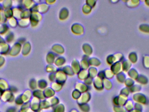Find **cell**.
<instances>
[{"instance_id": "6da1fadb", "label": "cell", "mask_w": 149, "mask_h": 112, "mask_svg": "<svg viewBox=\"0 0 149 112\" xmlns=\"http://www.w3.org/2000/svg\"><path fill=\"white\" fill-rule=\"evenodd\" d=\"M132 99L135 103H138L142 105H147L148 104L149 99L144 94L142 93H135L132 97Z\"/></svg>"}, {"instance_id": "7a4b0ae2", "label": "cell", "mask_w": 149, "mask_h": 112, "mask_svg": "<svg viewBox=\"0 0 149 112\" xmlns=\"http://www.w3.org/2000/svg\"><path fill=\"white\" fill-rule=\"evenodd\" d=\"M128 100V97L120 94L119 97L114 98L113 103L114 106H124Z\"/></svg>"}, {"instance_id": "3957f363", "label": "cell", "mask_w": 149, "mask_h": 112, "mask_svg": "<svg viewBox=\"0 0 149 112\" xmlns=\"http://www.w3.org/2000/svg\"><path fill=\"white\" fill-rule=\"evenodd\" d=\"M128 75L130 78L134 81H136L139 76L138 72L134 68L130 69V70L128 72Z\"/></svg>"}, {"instance_id": "277c9868", "label": "cell", "mask_w": 149, "mask_h": 112, "mask_svg": "<svg viewBox=\"0 0 149 112\" xmlns=\"http://www.w3.org/2000/svg\"><path fill=\"white\" fill-rule=\"evenodd\" d=\"M136 81L140 85H146L148 82V79L144 75H139Z\"/></svg>"}, {"instance_id": "5b68a950", "label": "cell", "mask_w": 149, "mask_h": 112, "mask_svg": "<svg viewBox=\"0 0 149 112\" xmlns=\"http://www.w3.org/2000/svg\"><path fill=\"white\" fill-rule=\"evenodd\" d=\"M124 107L127 112L132 111L133 109H134V104L133 101L131 100H128L124 105Z\"/></svg>"}, {"instance_id": "8992f818", "label": "cell", "mask_w": 149, "mask_h": 112, "mask_svg": "<svg viewBox=\"0 0 149 112\" xmlns=\"http://www.w3.org/2000/svg\"><path fill=\"white\" fill-rule=\"evenodd\" d=\"M129 60L131 63H135L138 61V56L135 52H131L128 56Z\"/></svg>"}, {"instance_id": "52a82bcc", "label": "cell", "mask_w": 149, "mask_h": 112, "mask_svg": "<svg viewBox=\"0 0 149 112\" xmlns=\"http://www.w3.org/2000/svg\"><path fill=\"white\" fill-rule=\"evenodd\" d=\"M139 30L141 32L145 34H149V25L146 24H143L139 26Z\"/></svg>"}, {"instance_id": "ba28073f", "label": "cell", "mask_w": 149, "mask_h": 112, "mask_svg": "<svg viewBox=\"0 0 149 112\" xmlns=\"http://www.w3.org/2000/svg\"><path fill=\"white\" fill-rule=\"evenodd\" d=\"M127 4L129 8H136L140 5V1L136 0H131V1H127Z\"/></svg>"}, {"instance_id": "9c48e42d", "label": "cell", "mask_w": 149, "mask_h": 112, "mask_svg": "<svg viewBox=\"0 0 149 112\" xmlns=\"http://www.w3.org/2000/svg\"><path fill=\"white\" fill-rule=\"evenodd\" d=\"M130 91L131 93H139L141 90V86L140 85H134L132 87L130 88Z\"/></svg>"}, {"instance_id": "30bf717a", "label": "cell", "mask_w": 149, "mask_h": 112, "mask_svg": "<svg viewBox=\"0 0 149 112\" xmlns=\"http://www.w3.org/2000/svg\"><path fill=\"white\" fill-rule=\"evenodd\" d=\"M132 66V63L129 61H125L123 62V70L125 72H128L130 69L131 68Z\"/></svg>"}, {"instance_id": "8fae6325", "label": "cell", "mask_w": 149, "mask_h": 112, "mask_svg": "<svg viewBox=\"0 0 149 112\" xmlns=\"http://www.w3.org/2000/svg\"><path fill=\"white\" fill-rule=\"evenodd\" d=\"M124 84H125V85H126L127 88L130 89V88L132 87L133 85H134L135 82L134 80L131 79V78H127L125 80Z\"/></svg>"}, {"instance_id": "7c38bea8", "label": "cell", "mask_w": 149, "mask_h": 112, "mask_svg": "<svg viewBox=\"0 0 149 112\" xmlns=\"http://www.w3.org/2000/svg\"><path fill=\"white\" fill-rule=\"evenodd\" d=\"M53 112H65V108L63 105H58L54 107Z\"/></svg>"}, {"instance_id": "4fadbf2b", "label": "cell", "mask_w": 149, "mask_h": 112, "mask_svg": "<svg viewBox=\"0 0 149 112\" xmlns=\"http://www.w3.org/2000/svg\"><path fill=\"white\" fill-rule=\"evenodd\" d=\"M143 64L144 68L147 69H149V56H143Z\"/></svg>"}, {"instance_id": "5bb4252c", "label": "cell", "mask_w": 149, "mask_h": 112, "mask_svg": "<svg viewBox=\"0 0 149 112\" xmlns=\"http://www.w3.org/2000/svg\"><path fill=\"white\" fill-rule=\"evenodd\" d=\"M79 106L80 110L82 112H89L90 107L88 105L82 104Z\"/></svg>"}, {"instance_id": "9a60e30c", "label": "cell", "mask_w": 149, "mask_h": 112, "mask_svg": "<svg viewBox=\"0 0 149 112\" xmlns=\"http://www.w3.org/2000/svg\"><path fill=\"white\" fill-rule=\"evenodd\" d=\"M113 110L114 112H127L124 106H114Z\"/></svg>"}, {"instance_id": "2e32d148", "label": "cell", "mask_w": 149, "mask_h": 112, "mask_svg": "<svg viewBox=\"0 0 149 112\" xmlns=\"http://www.w3.org/2000/svg\"><path fill=\"white\" fill-rule=\"evenodd\" d=\"M130 93L129 89L126 87V88H124V89L122 90L121 91L120 94L128 97L129 96Z\"/></svg>"}, {"instance_id": "e0dca14e", "label": "cell", "mask_w": 149, "mask_h": 112, "mask_svg": "<svg viewBox=\"0 0 149 112\" xmlns=\"http://www.w3.org/2000/svg\"><path fill=\"white\" fill-rule=\"evenodd\" d=\"M134 109L142 111L143 106L141 104H138V103H135V104H134Z\"/></svg>"}, {"instance_id": "ac0fdd59", "label": "cell", "mask_w": 149, "mask_h": 112, "mask_svg": "<svg viewBox=\"0 0 149 112\" xmlns=\"http://www.w3.org/2000/svg\"><path fill=\"white\" fill-rule=\"evenodd\" d=\"M144 3H145V4H146L147 6L149 7V0H147V1H144Z\"/></svg>"}, {"instance_id": "d6986e66", "label": "cell", "mask_w": 149, "mask_h": 112, "mask_svg": "<svg viewBox=\"0 0 149 112\" xmlns=\"http://www.w3.org/2000/svg\"><path fill=\"white\" fill-rule=\"evenodd\" d=\"M129 112H142L141 111H138V110H135V109H133L132 111Z\"/></svg>"}, {"instance_id": "ffe728a7", "label": "cell", "mask_w": 149, "mask_h": 112, "mask_svg": "<svg viewBox=\"0 0 149 112\" xmlns=\"http://www.w3.org/2000/svg\"><path fill=\"white\" fill-rule=\"evenodd\" d=\"M70 112H78L76 110H72Z\"/></svg>"}]
</instances>
